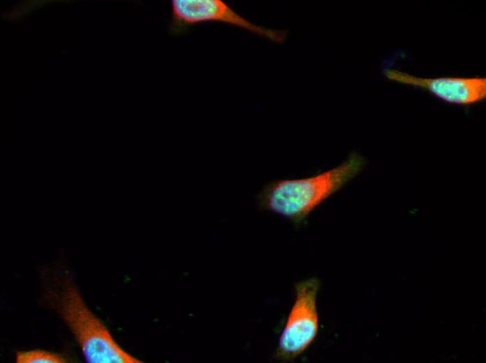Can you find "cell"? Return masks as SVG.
Segmentation results:
<instances>
[{
    "label": "cell",
    "instance_id": "obj_1",
    "mask_svg": "<svg viewBox=\"0 0 486 363\" xmlns=\"http://www.w3.org/2000/svg\"><path fill=\"white\" fill-rule=\"evenodd\" d=\"M365 158L352 151L338 165L299 178L277 179L263 186L256 195L260 209L279 214L296 227L365 168Z\"/></svg>",
    "mask_w": 486,
    "mask_h": 363
},
{
    "label": "cell",
    "instance_id": "obj_2",
    "mask_svg": "<svg viewBox=\"0 0 486 363\" xmlns=\"http://www.w3.org/2000/svg\"><path fill=\"white\" fill-rule=\"evenodd\" d=\"M49 289L46 299L79 344L89 363H142L115 341L109 329L87 306L69 276Z\"/></svg>",
    "mask_w": 486,
    "mask_h": 363
},
{
    "label": "cell",
    "instance_id": "obj_3",
    "mask_svg": "<svg viewBox=\"0 0 486 363\" xmlns=\"http://www.w3.org/2000/svg\"><path fill=\"white\" fill-rule=\"evenodd\" d=\"M169 31L179 35L189 28L206 22H221L244 29L277 43H284L288 31L256 24L236 12L223 0H172Z\"/></svg>",
    "mask_w": 486,
    "mask_h": 363
},
{
    "label": "cell",
    "instance_id": "obj_4",
    "mask_svg": "<svg viewBox=\"0 0 486 363\" xmlns=\"http://www.w3.org/2000/svg\"><path fill=\"white\" fill-rule=\"evenodd\" d=\"M295 297L279 336L276 357L293 360L304 353L315 341L319 328L316 297L319 281L309 278L295 286Z\"/></svg>",
    "mask_w": 486,
    "mask_h": 363
},
{
    "label": "cell",
    "instance_id": "obj_5",
    "mask_svg": "<svg viewBox=\"0 0 486 363\" xmlns=\"http://www.w3.org/2000/svg\"><path fill=\"white\" fill-rule=\"evenodd\" d=\"M389 80L422 89L450 104L470 105L486 98V77L483 76H441L425 77L394 68H384Z\"/></svg>",
    "mask_w": 486,
    "mask_h": 363
},
{
    "label": "cell",
    "instance_id": "obj_6",
    "mask_svg": "<svg viewBox=\"0 0 486 363\" xmlns=\"http://www.w3.org/2000/svg\"><path fill=\"white\" fill-rule=\"evenodd\" d=\"M17 363H66L68 360L62 355L50 351L35 349L17 351L15 355Z\"/></svg>",
    "mask_w": 486,
    "mask_h": 363
}]
</instances>
